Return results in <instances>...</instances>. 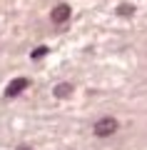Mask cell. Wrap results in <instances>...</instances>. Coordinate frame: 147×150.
I'll use <instances>...</instances> for the list:
<instances>
[{"label": "cell", "mask_w": 147, "mask_h": 150, "mask_svg": "<svg viewBox=\"0 0 147 150\" xmlns=\"http://www.w3.org/2000/svg\"><path fill=\"white\" fill-rule=\"evenodd\" d=\"M115 130H117V120H112V118H102L100 123L95 125V135H100V138H107Z\"/></svg>", "instance_id": "cell-1"}, {"label": "cell", "mask_w": 147, "mask_h": 150, "mask_svg": "<svg viewBox=\"0 0 147 150\" xmlns=\"http://www.w3.org/2000/svg\"><path fill=\"white\" fill-rule=\"evenodd\" d=\"M25 88H27V80H25V78H18V80H13L10 85H8L5 95H8V98H13V95H18V93H23Z\"/></svg>", "instance_id": "cell-2"}, {"label": "cell", "mask_w": 147, "mask_h": 150, "mask_svg": "<svg viewBox=\"0 0 147 150\" xmlns=\"http://www.w3.org/2000/svg\"><path fill=\"white\" fill-rule=\"evenodd\" d=\"M53 20H55V23L70 20V5H58V8L53 10Z\"/></svg>", "instance_id": "cell-3"}, {"label": "cell", "mask_w": 147, "mask_h": 150, "mask_svg": "<svg viewBox=\"0 0 147 150\" xmlns=\"http://www.w3.org/2000/svg\"><path fill=\"white\" fill-rule=\"evenodd\" d=\"M70 93H72V85H68V83H63V85L55 88V95H58V98H68Z\"/></svg>", "instance_id": "cell-4"}, {"label": "cell", "mask_w": 147, "mask_h": 150, "mask_svg": "<svg viewBox=\"0 0 147 150\" xmlns=\"http://www.w3.org/2000/svg\"><path fill=\"white\" fill-rule=\"evenodd\" d=\"M117 13H120V15H132V5H122Z\"/></svg>", "instance_id": "cell-5"}, {"label": "cell", "mask_w": 147, "mask_h": 150, "mask_svg": "<svg viewBox=\"0 0 147 150\" xmlns=\"http://www.w3.org/2000/svg\"><path fill=\"white\" fill-rule=\"evenodd\" d=\"M45 53H47V48H37V50H32V58H42Z\"/></svg>", "instance_id": "cell-6"}]
</instances>
